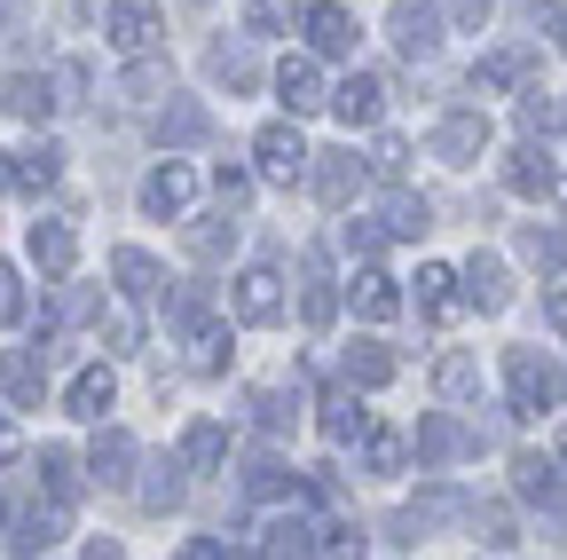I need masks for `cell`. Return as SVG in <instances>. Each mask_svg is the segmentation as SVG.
<instances>
[{
    "label": "cell",
    "instance_id": "obj_44",
    "mask_svg": "<svg viewBox=\"0 0 567 560\" xmlns=\"http://www.w3.org/2000/svg\"><path fill=\"white\" fill-rule=\"evenodd\" d=\"M300 316H308V324L323 332V324L339 316V293H331V285H308V301H300Z\"/></svg>",
    "mask_w": 567,
    "mask_h": 560
},
{
    "label": "cell",
    "instance_id": "obj_10",
    "mask_svg": "<svg viewBox=\"0 0 567 560\" xmlns=\"http://www.w3.org/2000/svg\"><path fill=\"white\" fill-rule=\"evenodd\" d=\"M32 261H40V276H71V261H80V237H71V222H32Z\"/></svg>",
    "mask_w": 567,
    "mask_h": 560
},
{
    "label": "cell",
    "instance_id": "obj_33",
    "mask_svg": "<svg viewBox=\"0 0 567 560\" xmlns=\"http://www.w3.org/2000/svg\"><path fill=\"white\" fill-rule=\"evenodd\" d=\"M520 261H536V268H567V237H559V230H520Z\"/></svg>",
    "mask_w": 567,
    "mask_h": 560
},
{
    "label": "cell",
    "instance_id": "obj_48",
    "mask_svg": "<svg viewBox=\"0 0 567 560\" xmlns=\"http://www.w3.org/2000/svg\"><path fill=\"white\" fill-rule=\"evenodd\" d=\"M551 119H559V111H551V103H544V88H528V95H520V126H528V134H536V126H551Z\"/></svg>",
    "mask_w": 567,
    "mask_h": 560
},
{
    "label": "cell",
    "instance_id": "obj_11",
    "mask_svg": "<svg viewBox=\"0 0 567 560\" xmlns=\"http://www.w3.org/2000/svg\"><path fill=\"white\" fill-rule=\"evenodd\" d=\"M276 95H284V111H292V119H300V111H316V103H323L316 63H308V55H284V63H276Z\"/></svg>",
    "mask_w": 567,
    "mask_h": 560
},
{
    "label": "cell",
    "instance_id": "obj_50",
    "mask_svg": "<svg viewBox=\"0 0 567 560\" xmlns=\"http://www.w3.org/2000/svg\"><path fill=\"white\" fill-rule=\"evenodd\" d=\"M323 560H363V529H331V544H323Z\"/></svg>",
    "mask_w": 567,
    "mask_h": 560
},
{
    "label": "cell",
    "instance_id": "obj_52",
    "mask_svg": "<svg viewBox=\"0 0 567 560\" xmlns=\"http://www.w3.org/2000/svg\"><path fill=\"white\" fill-rule=\"evenodd\" d=\"M182 560H229V552L213 544V537H197V544H182Z\"/></svg>",
    "mask_w": 567,
    "mask_h": 560
},
{
    "label": "cell",
    "instance_id": "obj_36",
    "mask_svg": "<svg viewBox=\"0 0 567 560\" xmlns=\"http://www.w3.org/2000/svg\"><path fill=\"white\" fill-rule=\"evenodd\" d=\"M40 474H48L55 498H71V489H80V458H71V450H40Z\"/></svg>",
    "mask_w": 567,
    "mask_h": 560
},
{
    "label": "cell",
    "instance_id": "obj_53",
    "mask_svg": "<svg viewBox=\"0 0 567 560\" xmlns=\"http://www.w3.org/2000/svg\"><path fill=\"white\" fill-rule=\"evenodd\" d=\"M17 458V427H9V418H0V466H9Z\"/></svg>",
    "mask_w": 567,
    "mask_h": 560
},
{
    "label": "cell",
    "instance_id": "obj_46",
    "mask_svg": "<svg viewBox=\"0 0 567 560\" xmlns=\"http://www.w3.org/2000/svg\"><path fill=\"white\" fill-rule=\"evenodd\" d=\"M442 17L465 24V32H481V24H488V0H442Z\"/></svg>",
    "mask_w": 567,
    "mask_h": 560
},
{
    "label": "cell",
    "instance_id": "obj_25",
    "mask_svg": "<svg viewBox=\"0 0 567 560\" xmlns=\"http://www.w3.org/2000/svg\"><path fill=\"white\" fill-rule=\"evenodd\" d=\"M0 103H9L17 119H48L63 95H55V80H9V88H0Z\"/></svg>",
    "mask_w": 567,
    "mask_h": 560
},
{
    "label": "cell",
    "instance_id": "obj_31",
    "mask_svg": "<svg viewBox=\"0 0 567 560\" xmlns=\"http://www.w3.org/2000/svg\"><path fill=\"white\" fill-rule=\"evenodd\" d=\"M434 387H442L450 403H465V395L481 387V364H473V356H442V364H434Z\"/></svg>",
    "mask_w": 567,
    "mask_h": 560
},
{
    "label": "cell",
    "instance_id": "obj_42",
    "mask_svg": "<svg viewBox=\"0 0 567 560\" xmlns=\"http://www.w3.org/2000/svg\"><path fill=\"white\" fill-rule=\"evenodd\" d=\"M386 230H394V237H417V230H425V197H394Z\"/></svg>",
    "mask_w": 567,
    "mask_h": 560
},
{
    "label": "cell",
    "instance_id": "obj_34",
    "mask_svg": "<svg viewBox=\"0 0 567 560\" xmlns=\"http://www.w3.org/2000/svg\"><path fill=\"white\" fill-rule=\"evenodd\" d=\"M245 489H252V498H284V489H292V474H284V458H252V474H245Z\"/></svg>",
    "mask_w": 567,
    "mask_h": 560
},
{
    "label": "cell",
    "instance_id": "obj_47",
    "mask_svg": "<svg viewBox=\"0 0 567 560\" xmlns=\"http://www.w3.org/2000/svg\"><path fill=\"white\" fill-rule=\"evenodd\" d=\"M371 166H379L386 182H402V166H410V151H402V143H394V134H386V143L371 151Z\"/></svg>",
    "mask_w": 567,
    "mask_h": 560
},
{
    "label": "cell",
    "instance_id": "obj_5",
    "mask_svg": "<svg viewBox=\"0 0 567 560\" xmlns=\"http://www.w3.org/2000/svg\"><path fill=\"white\" fill-rule=\"evenodd\" d=\"M473 450H481V435H465L457 418H442V410L417 427V458H425V466H457V458H473Z\"/></svg>",
    "mask_w": 567,
    "mask_h": 560
},
{
    "label": "cell",
    "instance_id": "obj_57",
    "mask_svg": "<svg viewBox=\"0 0 567 560\" xmlns=\"http://www.w3.org/2000/svg\"><path fill=\"white\" fill-rule=\"evenodd\" d=\"M559 197H567V182H559Z\"/></svg>",
    "mask_w": 567,
    "mask_h": 560
},
{
    "label": "cell",
    "instance_id": "obj_23",
    "mask_svg": "<svg viewBox=\"0 0 567 560\" xmlns=\"http://www.w3.org/2000/svg\"><path fill=\"white\" fill-rule=\"evenodd\" d=\"M505 182H513L520 197H544V190L559 182V166H551V159H544L536 143H520V151H513V166H505Z\"/></svg>",
    "mask_w": 567,
    "mask_h": 560
},
{
    "label": "cell",
    "instance_id": "obj_8",
    "mask_svg": "<svg viewBox=\"0 0 567 560\" xmlns=\"http://www.w3.org/2000/svg\"><path fill=\"white\" fill-rule=\"evenodd\" d=\"M237 316L245 324H276L284 316V276L276 268H245L237 276Z\"/></svg>",
    "mask_w": 567,
    "mask_h": 560
},
{
    "label": "cell",
    "instance_id": "obj_21",
    "mask_svg": "<svg viewBox=\"0 0 567 560\" xmlns=\"http://www.w3.org/2000/svg\"><path fill=\"white\" fill-rule=\"evenodd\" d=\"M252 418H260V435H292L300 427V387H260Z\"/></svg>",
    "mask_w": 567,
    "mask_h": 560
},
{
    "label": "cell",
    "instance_id": "obj_29",
    "mask_svg": "<svg viewBox=\"0 0 567 560\" xmlns=\"http://www.w3.org/2000/svg\"><path fill=\"white\" fill-rule=\"evenodd\" d=\"M87 466H95V481H103V489H118V481H126V466H134V442L111 427V435L95 442V458H87Z\"/></svg>",
    "mask_w": 567,
    "mask_h": 560
},
{
    "label": "cell",
    "instance_id": "obj_16",
    "mask_svg": "<svg viewBox=\"0 0 567 560\" xmlns=\"http://www.w3.org/2000/svg\"><path fill=\"white\" fill-rule=\"evenodd\" d=\"M417 308L434 316V324H450V316H457V268L425 261V268H417Z\"/></svg>",
    "mask_w": 567,
    "mask_h": 560
},
{
    "label": "cell",
    "instance_id": "obj_39",
    "mask_svg": "<svg viewBox=\"0 0 567 560\" xmlns=\"http://www.w3.org/2000/svg\"><path fill=\"white\" fill-rule=\"evenodd\" d=\"M363 458H371V474H402V435L394 427H371V450Z\"/></svg>",
    "mask_w": 567,
    "mask_h": 560
},
{
    "label": "cell",
    "instance_id": "obj_35",
    "mask_svg": "<svg viewBox=\"0 0 567 560\" xmlns=\"http://www.w3.org/2000/svg\"><path fill=\"white\" fill-rule=\"evenodd\" d=\"M213 80H229V88H252L260 80V63L245 48H213Z\"/></svg>",
    "mask_w": 567,
    "mask_h": 560
},
{
    "label": "cell",
    "instance_id": "obj_38",
    "mask_svg": "<svg viewBox=\"0 0 567 560\" xmlns=\"http://www.w3.org/2000/svg\"><path fill=\"white\" fill-rule=\"evenodd\" d=\"M229 364V324H197V371H221Z\"/></svg>",
    "mask_w": 567,
    "mask_h": 560
},
{
    "label": "cell",
    "instance_id": "obj_15",
    "mask_svg": "<svg viewBox=\"0 0 567 560\" xmlns=\"http://www.w3.org/2000/svg\"><path fill=\"white\" fill-rule=\"evenodd\" d=\"M465 293H473V301L496 316V308L513 301V276H505V261H496V253H473V261H465Z\"/></svg>",
    "mask_w": 567,
    "mask_h": 560
},
{
    "label": "cell",
    "instance_id": "obj_24",
    "mask_svg": "<svg viewBox=\"0 0 567 560\" xmlns=\"http://www.w3.org/2000/svg\"><path fill=\"white\" fill-rule=\"evenodd\" d=\"M55 174H63V151H55V143H40V151H17V159H9V182H17V190H48Z\"/></svg>",
    "mask_w": 567,
    "mask_h": 560
},
{
    "label": "cell",
    "instance_id": "obj_7",
    "mask_svg": "<svg viewBox=\"0 0 567 560\" xmlns=\"http://www.w3.org/2000/svg\"><path fill=\"white\" fill-rule=\"evenodd\" d=\"M434 151H442L450 166H473V159L488 151V119H481V111H457V119H442V126H434Z\"/></svg>",
    "mask_w": 567,
    "mask_h": 560
},
{
    "label": "cell",
    "instance_id": "obj_55",
    "mask_svg": "<svg viewBox=\"0 0 567 560\" xmlns=\"http://www.w3.org/2000/svg\"><path fill=\"white\" fill-rule=\"evenodd\" d=\"M87 560H118V544H103V537H95V544H87Z\"/></svg>",
    "mask_w": 567,
    "mask_h": 560
},
{
    "label": "cell",
    "instance_id": "obj_9",
    "mask_svg": "<svg viewBox=\"0 0 567 560\" xmlns=\"http://www.w3.org/2000/svg\"><path fill=\"white\" fill-rule=\"evenodd\" d=\"M513 489H520V498H528V506H544V513H551V506L567 498V474H559L551 458H536V450H520V458H513Z\"/></svg>",
    "mask_w": 567,
    "mask_h": 560
},
{
    "label": "cell",
    "instance_id": "obj_17",
    "mask_svg": "<svg viewBox=\"0 0 567 560\" xmlns=\"http://www.w3.org/2000/svg\"><path fill=\"white\" fill-rule=\"evenodd\" d=\"M63 403H71V418H103V410L118 403V379H111L103 364H87L80 379H71V395H63Z\"/></svg>",
    "mask_w": 567,
    "mask_h": 560
},
{
    "label": "cell",
    "instance_id": "obj_4",
    "mask_svg": "<svg viewBox=\"0 0 567 560\" xmlns=\"http://www.w3.org/2000/svg\"><path fill=\"white\" fill-rule=\"evenodd\" d=\"M347 301H354V316H363V324H386V316L402 308V293H394V276H386V268H371V261H363V268L347 276Z\"/></svg>",
    "mask_w": 567,
    "mask_h": 560
},
{
    "label": "cell",
    "instance_id": "obj_51",
    "mask_svg": "<svg viewBox=\"0 0 567 560\" xmlns=\"http://www.w3.org/2000/svg\"><path fill=\"white\" fill-rule=\"evenodd\" d=\"M213 190H221V205H229V214H237V205L252 197V174H229V166H221V182H213Z\"/></svg>",
    "mask_w": 567,
    "mask_h": 560
},
{
    "label": "cell",
    "instance_id": "obj_13",
    "mask_svg": "<svg viewBox=\"0 0 567 560\" xmlns=\"http://www.w3.org/2000/svg\"><path fill=\"white\" fill-rule=\"evenodd\" d=\"M189 197H197L189 166H158L151 182H142V205H151V214H189Z\"/></svg>",
    "mask_w": 567,
    "mask_h": 560
},
{
    "label": "cell",
    "instance_id": "obj_49",
    "mask_svg": "<svg viewBox=\"0 0 567 560\" xmlns=\"http://www.w3.org/2000/svg\"><path fill=\"white\" fill-rule=\"evenodd\" d=\"M379 237H386L379 222H347V253H363V261H371V253H379Z\"/></svg>",
    "mask_w": 567,
    "mask_h": 560
},
{
    "label": "cell",
    "instance_id": "obj_26",
    "mask_svg": "<svg viewBox=\"0 0 567 560\" xmlns=\"http://www.w3.org/2000/svg\"><path fill=\"white\" fill-rule=\"evenodd\" d=\"M205 103H166L158 111V143H205Z\"/></svg>",
    "mask_w": 567,
    "mask_h": 560
},
{
    "label": "cell",
    "instance_id": "obj_22",
    "mask_svg": "<svg viewBox=\"0 0 567 560\" xmlns=\"http://www.w3.org/2000/svg\"><path fill=\"white\" fill-rule=\"evenodd\" d=\"M457 513H465L457 489H425V498L402 513V537H425V529H442V521H457Z\"/></svg>",
    "mask_w": 567,
    "mask_h": 560
},
{
    "label": "cell",
    "instance_id": "obj_3",
    "mask_svg": "<svg viewBox=\"0 0 567 560\" xmlns=\"http://www.w3.org/2000/svg\"><path fill=\"white\" fill-rule=\"evenodd\" d=\"M252 159H260V182H284V190H292L316 151L300 143V126H260V134H252Z\"/></svg>",
    "mask_w": 567,
    "mask_h": 560
},
{
    "label": "cell",
    "instance_id": "obj_43",
    "mask_svg": "<svg viewBox=\"0 0 567 560\" xmlns=\"http://www.w3.org/2000/svg\"><path fill=\"white\" fill-rule=\"evenodd\" d=\"M151 474H158V481L142 489V506H151V513H166V506L182 498V481H174V466H151Z\"/></svg>",
    "mask_w": 567,
    "mask_h": 560
},
{
    "label": "cell",
    "instance_id": "obj_41",
    "mask_svg": "<svg viewBox=\"0 0 567 560\" xmlns=\"http://www.w3.org/2000/svg\"><path fill=\"white\" fill-rule=\"evenodd\" d=\"M473 529H481V544H513V513L505 506H473Z\"/></svg>",
    "mask_w": 567,
    "mask_h": 560
},
{
    "label": "cell",
    "instance_id": "obj_14",
    "mask_svg": "<svg viewBox=\"0 0 567 560\" xmlns=\"http://www.w3.org/2000/svg\"><path fill=\"white\" fill-rule=\"evenodd\" d=\"M379 95H386V88H379L371 72H354V80L331 88V111H339L347 126H379Z\"/></svg>",
    "mask_w": 567,
    "mask_h": 560
},
{
    "label": "cell",
    "instance_id": "obj_28",
    "mask_svg": "<svg viewBox=\"0 0 567 560\" xmlns=\"http://www.w3.org/2000/svg\"><path fill=\"white\" fill-rule=\"evenodd\" d=\"M323 435H331V442H354V435H371V410L354 403V395H331V403H323Z\"/></svg>",
    "mask_w": 567,
    "mask_h": 560
},
{
    "label": "cell",
    "instance_id": "obj_12",
    "mask_svg": "<svg viewBox=\"0 0 567 560\" xmlns=\"http://www.w3.org/2000/svg\"><path fill=\"white\" fill-rule=\"evenodd\" d=\"M308 48L316 55H347L354 48V17L339 9V0H316V9H308Z\"/></svg>",
    "mask_w": 567,
    "mask_h": 560
},
{
    "label": "cell",
    "instance_id": "obj_45",
    "mask_svg": "<svg viewBox=\"0 0 567 560\" xmlns=\"http://www.w3.org/2000/svg\"><path fill=\"white\" fill-rule=\"evenodd\" d=\"M0 324H24V285H17V268H0Z\"/></svg>",
    "mask_w": 567,
    "mask_h": 560
},
{
    "label": "cell",
    "instance_id": "obj_32",
    "mask_svg": "<svg viewBox=\"0 0 567 560\" xmlns=\"http://www.w3.org/2000/svg\"><path fill=\"white\" fill-rule=\"evenodd\" d=\"M347 379H354V387H386V379H394V356H386V347H354V356H347Z\"/></svg>",
    "mask_w": 567,
    "mask_h": 560
},
{
    "label": "cell",
    "instance_id": "obj_40",
    "mask_svg": "<svg viewBox=\"0 0 567 560\" xmlns=\"http://www.w3.org/2000/svg\"><path fill=\"white\" fill-rule=\"evenodd\" d=\"M245 24L252 32H284L292 24V0H245Z\"/></svg>",
    "mask_w": 567,
    "mask_h": 560
},
{
    "label": "cell",
    "instance_id": "obj_2",
    "mask_svg": "<svg viewBox=\"0 0 567 560\" xmlns=\"http://www.w3.org/2000/svg\"><path fill=\"white\" fill-rule=\"evenodd\" d=\"M103 32H111L118 55H151V48L166 40V9H158V0H111Z\"/></svg>",
    "mask_w": 567,
    "mask_h": 560
},
{
    "label": "cell",
    "instance_id": "obj_6",
    "mask_svg": "<svg viewBox=\"0 0 567 560\" xmlns=\"http://www.w3.org/2000/svg\"><path fill=\"white\" fill-rule=\"evenodd\" d=\"M386 32H394L402 55H434V48H442V17L425 9V0H402V9L386 17Z\"/></svg>",
    "mask_w": 567,
    "mask_h": 560
},
{
    "label": "cell",
    "instance_id": "obj_18",
    "mask_svg": "<svg viewBox=\"0 0 567 560\" xmlns=\"http://www.w3.org/2000/svg\"><path fill=\"white\" fill-rule=\"evenodd\" d=\"M111 276H118L126 301H151V293H158V261L142 253V245H118V253H111Z\"/></svg>",
    "mask_w": 567,
    "mask_h": 560
},
{
    "label": "cell",
    "instance_id": "obj_1",
    "mask_svg": "<svg viewBox=\"0 0 567 560\" xmlns=\"http://www.w3.org/2000/svg\"><path fill=\"white\" fill-rule=\"evenodd\" d=\"M505 387H513V418H544L567 379L536 356V347H513V356H505Z\"/></svg>",
    "mask_w": 567,
    "mask_h": 560
},
{
    "label": "cell",
    "instance_id": "obj_20",
    "mask_svg": "<svg viewBox=\"0 0 567 560\" xmlns=\"http://www.w3.org/2000/svg\"><path fill=\"white\" fill-rule=\"evenodd\" d=\"M221 458H229V427H213V418H197V427L182 435V466H189V474H213Z\"/></svg>",
    "mask_w": 567,
    "mask_h": 560
},
{
    "label": "cell",
    "instance_id": "obj_37",
    "mask_svg": "<svg viewBox=\"0 0 567 560\" xmlns=\"http://www.w3.org/2000/svg\"><path fill=\"white\" fill-rule=\"evenodd\" d=\"M229 245H237V222H229V230H221V222H197V230H189V253H197V261H221Z\"/></svg>",
    "mask_w": 567,
    "mask_h": 560
},
{
    "label": "cell",
    "instance_id": "obj_56",
    "mask_svg": "<svg viewBox=\"0 0 567 560\" xmlns=\"http://www.w3.org/2000/svg\"><path fill=\"white\" fill-rule=\"evenodd\" d=\"M0 182H9V159H0Z\"/></svg>",
    "mask_w": 567,
    "mask_h": 560
},
{
    "label": "cell",
    "instance_id": "obj_30",
    "mask_svg": "<svg viewBox=\"0 0 567 560\" xmlns=\"http://www.w3.org/2000/svg\"><path fill=\"white\" fill-rule=\"evenodd\" d=\"M0 387H9L17 410H32L40 403V356H9V364H0Z\"/></svg>",
    "mask_w": 567,
    "mask_h": 560
},
{
    "label": "cell",
    "instance_id": "obj_27",
    "mask_svg": "<svg viewBox=\"0 0 567 560\" xmlns=\"http://www.w3.org/2000/svg\"><path fill=\"white\" fill-rule=\"evenodd\" d=\"M308 552H316V529H308V521H268L260 560H308Z\"/></svg>",
    "mask_w": 567,
    "mask_h": 560
},
{
    "label": "cell",
    "instance_id": "obj_19",
    "mask_svg": "<svg viewBox=\"0 0 567 560\" xmlns=\"http://www.w3.org/2000/svg\"><path fill=\"white\" fill-rule=\"evenodd\" d=\"M354 190H363V166H354V151H323V166H316V197H323V205H347Z\"/></svg>",
    "mask_w": 567,
    "mask_h": 560
},
{
    "label": "cell",
    "instance_id": "obj_54",
    "mask_svg": "<svg viewBox=\"0 0 567 560\" xmlns=\"http://www.w3.org/2000/svg\"><path fill=\"white\" fill-rule=\"evenodd\" d=\"M17 17H24V0H0V32H9Z\"/></svg>",
    "mask_w": 567,
    "mask_h": 560
}]
</instances>
